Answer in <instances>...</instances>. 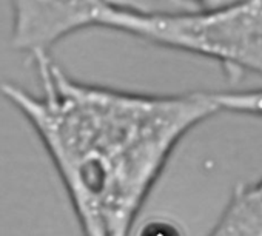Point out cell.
Returning a JSON list of instances; mask_svg holds the SVG:
<instances>
[{"instance_id": "obj_2", "label": "cell", "mask_w": 262, "mask_h": 236, "mask_svg": "<svg viewBox=\"0 0 262 236\" xmlns=\"http://www.w3.org/2000/svg\"><path fill=\"white\" fill-rule=\"evenodd\" d=\"M100 28L216 62L228 79L262 77V0L219 8L135 11L110 4Z\"/></svg>"}, {"instance_id": "obj_3", "label": "cell", "mask_w": 262, "mask_h": 236, "mask_svg": "<svg viewBox=\"0 0 262 236\" xmlns=\"http://www.w3.org/2000/svg\"><path fill=\"white\" fill-rule=\"evenodd\" d=\"M11 47L34 57L67 37L100 28L108 0H10Z\"/></svg>"}, {"instance_id": "obj_4", "label": "cell", "mask_w": 262, "mask_h": 236, "mask_svg": "<svg viewBox=\"0 0 262 236\" xmlns=\"http://www.w3.org/2000/svg\"><path fill=\"white\" fill-rule=\"evenodd\" d=\"M207 236H262V181L237 185Z\"/></svg>"}, {"instance_id": "obj_1", "label": "cell", "mask_w": 262, "mask_h": 236, "mask_svg": "<svg viewBox=\"0 0 262 236\" xmlns=\"http://www.w3.org/2000/svg\"><path fill=\"white\" fill-rule=\"evenodd\" d=\"M40 91L0 94L31 125L67 191L82 236H131L181 141L221 113L213 91L155 94L74 79L31 57Z\"/></svg>"}, {"instance_id": "obj_8", "label": "cell", "mask_w": 262, "mask_h": 236, "mask_svg": "<svg viewBox=\"0 0 262 236\" xmlns=\"http://www.w3.org/2000/svg\"><path fill=\"white\" fill-rule=\"evenodd\" d=\"M187 8H219L233 4L244 2V0H181Z\"/></svg>"}, {"instance_id": "obj_5", "label": "cell", "mask_w": 262, "mask_h": 236, "mask_svg": "<svg viewBox=\"0 0 262 236\" xmlns=\"http://www.w3.org/2000/svg\"><path fill=\"white\" fill-rule=\"evenodd\" d=\"M219 111L262 117V88L242 91H213Z\"/></svg>"}, {"instance_id": "obj_7", "label": "cell", "mask_w": 262, "mask_h": 236, "mask_svg": "<svg viewBox=\"0 0 262 236\" xmlns=\"http://www.w3.org/2000/svg\"><path fill=\"white\" fill-rule=\"evenodd\" d=\"M139 236H185L182 228L168 219L150 221L144 228H141Z\"/></svg>"}, {"instance_id": "obj_6", "label": "cell", "mask_w": 262, "mask_h": 236, "mask_svg": "<svg viewBox=\"0 0 262 236\" xmlns=\"http://www.w3.org/2000/svg\"><path fill=\"white\" fill-rule=\"evenodd\" d=\"M108 2L135 11H173L184 8L181 0H108Z\"/></svg>"}]
</instances>
